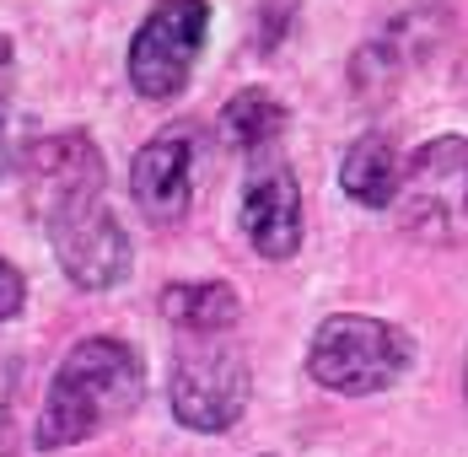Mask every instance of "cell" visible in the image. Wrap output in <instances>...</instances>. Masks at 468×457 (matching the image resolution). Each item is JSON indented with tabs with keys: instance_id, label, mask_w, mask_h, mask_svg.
Instances as JSON below:
<instances>
[{
	"instance_id": "9a60e30c",
	"label": "cell",
	"mask_w": 468,
	"mask_h": 457,
	"mask_svg": "<svg viewBox=\"0 0 468 457\" xmlns=\"http://www.w3.org/2000/svg\"><path fill=\"white\" fill-rule=\"evenodd\" d=\"M11 409H16V361H0V441L11 430Z\"/></svg>"
},
{
	"instance_id": "7a4b0ae2",
	"label": "cell",
	"mask_w": 468,
	"mask_h": 457,
	"mask_svg": "<svg viewBox=\"0 0 468 457\" xmlns=\"http://www.w3.org/2000/svg\"><path fill=\"white\" fill-rule=\"evenodd\" d=\"M415 361V345L399 323L367 318V313H334L307 339V371L313 382L345 399L388 393Z\"/></svg>"
},
{
	"instance_id": "5b68a950",
	"label": "cell",
	"mask_w": 468,
	"mask_h": 457,
	"mask_svg": "<svg viewBox=\"0 0 468 457\" xmlns=\"http://www.w3.org/2000/svg\"><path fill=\"white\" fill-rule=\"evenodd\" d=\"M210 38V0H162L130 38V87L145 102H167L188 87Z\"/></svg>"
},
{
	"instance_id": "ba28073f",
	"label": "cell",
	"mask_w": 468,
	"mask_h": 457,
	"mask_svg": "<svg viewBox=\"0 0 468 457\" xmlns=\"http://www.w3.org/2000/svg\"><path fill=\"white\" fill-rule=\"evenodd\" d=\"M22 178H27V205L33 216L48 221L54 210L65 205H81V199H102V183H108V162L97 151V140L87 130H59V135L33 140L27 162H22Z\"/></svg>"
},
{
	"instance_id": "8992f818",
	"label": "cell",
	"mask_w": 468,
	"mask_h": 457,
	"mask_svg": "<svg viewBox=\"0 0 468 457\" xmlns=\"http://www.w3.org/2000/svg\"><path fill=\"white\" fill-rule=\"evenodd\" d=\"M54 264L65 270V280L76 291H113L119 280H130L135 264V242L119 227V216L108 210V199H81L65 205L44 221Z\"/></svg>"
},
{
	"instance_id": "5bb4252c",
	"label": "cell",
	"mask_w": 468,
	"mask_h": 457,
	"mask_svg": "<svg viewBox=\"0 0 468 457\" xmlns=\"http://www.w3.org/2000/svg\"><path fill=\"white\" fill-rule=\"evenodd\" d=\"M22 302H27V274H22L11 259H5V253H0V328L22 313Z\"/></svg>"
},
{
	"instance_id": "7c38bea8",
	"label": "cell",
	"mask_w": 468,
	"mask_h": 457,
	"mask_svg": "<svg viewBox=\"0 0 468 457\" xmlns=\"http://www.w3.org/2000/svg\"><path fill=\"white\" fill-rule=\"evenodd\" d=\"M156 307L173 328H184L188 339H221L242 318V296L227 280H173V285H162Z\"/></svg>"
},
{
	"instance_id": "8fae6325",
	"label": "cell",
	"mask_w": 468,
	"mask_h": 457,
	"mask_svg": "<svg viewBox=\"0 0 468 457\" xmlns=\"http://www.w3.org/2000/svg\"><path fill=\"white\" fill-rule=\"evenodd\" d=\"M404 173H410V162L399 156V145L393 135H361L350 151H345V162H339V188L361 205V210H388V205H399V194H404Z\"/></svg>"
},
{
	"instance_id": "3957f363",
	"label": "cell",
	"mask_w": 468,
	"mask_h": 457,
	"mask_svg": "<svg viewBox=\"0 0 468 457\" xmlns=\"http://www.w3.org/2000/svg\"><path fill=\"white\" fill-rule=\"evenodd\" d=\"M248 399H253L248 356L237 345H221V339H194V345H184L173 371H167L173 420L184 430H199V436L232 430L237 420L248 414Z\"/></svg>"
},
{
	"instance_id": "30bf717a",
	"label": "cell",
	"mask_w": 468,
	"mask_h": 457,
	"mask_svg": "<svg viewBox=\"0 0 468 457\" xmlns=\"http://www.w3.org/2000/svg\"><path fill=\"white\" fill-rule=\"evenodd\" d=\"M237 221H242V237L259 248V259H270V264L296 259V248H302V183H296V173L285 162L259 167L242 188Z\"/></svg>"
},
{
	"instance_id": "6da1fadb",
	"label": "cell",
	"mask_w": 468,
	"mask_h": 457,
	"mask_svg": "<svg viewBox=\"0 0 468 457\" xmlns=\"http://www.w3.org/2000/svg\"><path fill=\"white\" fill-rule=\"evenodd\" d=\"M141 399H145V361L130 339H113V334L76 339L48 377L44 409H38V425H33V447L59 452V447L92 441L97 430L130 420L141 409Z\"/></svg>"
},
{
	"instance_id": "e0dca14e",
	"label": "cell",
	"mask_w": 468,
	"mask_h": 457,
	"mask_svg": "<svg viewBox=\"0 0 468 457\" xmlns=\"http://www.w3.org/2000/svg\"><path fill=\"white\" fill-rule=\"evenodd\" d=\"M5 156H11V124H5V102H0V173H5Z\"/></svg>"
},
{
	"instance_id": "52a82bcc",
	"label": "cell",
	"mask_w": 468,
	"mask_h": 457,
	"mask_svg": "<svg viewBox=\"0 0 468 457\" xmlns=\"http://www.w3.org/2000/svg\"><path fill=\"white\" fill-rule=\"evenodd\" d=\"M199 140H205V130H199L194 119H178V124H167L162 135H151L141 151H135V162H130V194H135V205H141L145 221L178 227L188 216V205H194Z\"/></svg>"
},
{
	"instance_id": "ac0fdd59",
	"label": "cell",
	"mask_w": 468,
	"mask_h": 457,
	"mask_svg": "<svg viewBox=\"0 0 468 457\" xmlns=\"http://www.w3.org/2000/svg\"><path fill=\"white\" fill-rule=\"evenodd\" d=\"M463 393H468V356H463Z\"/></svg>"
},
{
	"instance_id": "9c48e42d",
	"label": "cell",
	"mask_w": 468,
	"mask_h": 457,
	"mask_svg": "<svg viewBox=\"0 0 468 457\" xmlns=\"http://www.w3.org/2000/svg\"><path fill=\"white\" fill-rule=\"evenodd\" d=\"M441 33H447L441 5H410V11H399L377 38H367V44L356 48V59H350V87H356V97L361 102H382L436 48Z\"/></svg>"
},
{
	"instance_id": "277c9868",
	"label": "cell",
	"mask_w": 468,
	"mask_h": 457,
	"mask_svg": "<svg viewBox=\"0 0 468 457\" xmlns=\"http://www.w3.org/2000/svg\"><path fill=\"white\" fill-rule=\"evenodd\" d=\"M399 221L431 248L468 242V135H436L410 156Z\"/></svg>"
},
{
	"instance_id": "4fadbf2b",
	"label": "cell",
	"mask_w": 468,
	"mask_h": 457,
	"mask_svg": "<svg viewBox=\"0 0 468 457\" xmlns=\"http://www.w3.org/2000/svg\"><path fill=\"white\" fill-rule=\"evenodd\" d=\"M291 130V108L270 87H242L237 97H227L221 108V135L237 151H264L270 140H281Z\"/></svg>"
},
{
	"instance_id": "2e32d148",
	"label": "cell",
	"mask_w": 468,
	"mask_h": 457,
	"mask_svg": "<svg viewBox=\"0 0 468 457\" xmlns=\"http://www.w3.org/2000/svg\"><path fill=\"white\" fill-rule=\"evenodd\" d=\"M11 65H16V44H11V38L0 33V81L11 76Z\"/></svg>"
}]
</instances>
